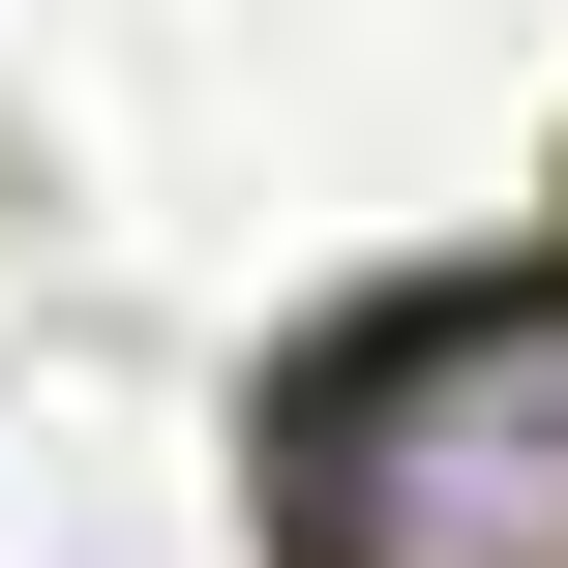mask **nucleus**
Here are the masks:
<instances>
[{"label": "nucleus", "mask_w": 568, "mask_h": 568, "mask_svg": "<svg viewBox=\"0 0 568 568\" xmlns=\"http://www.w3.org/2000/svg\"><path fill=\"white\" fill-rule=\"evenodd\" d=\"M300 568H568V270H479L300 389Z\"/></svg>", "instance_id": "1"}]
</instances>
